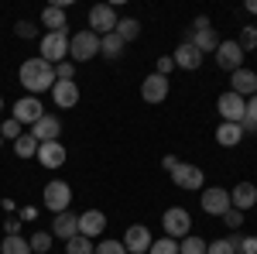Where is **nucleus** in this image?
<instances>
[{
	"instance_id": "cd10ccee",
	"label": "nucleus",
	"mask_w": 257,
	"mask_h": 254,
	"mask_svg": "<svg viewBox=\"0 0 257 254\" xmlns=\"http://www.w3.org/2000/svg\"><path fill=\"white\" fill-rule=\"evenodd\" d=\"M14 151H18V158H35L38 155V141L31 134H21L18 141H14Z\"/></svg>"
},
{
	"instance_id": "c9c22d12",
	"label": "nucleus",
	"mask_w": 257,
	"mask_h": 254,
	"mask_svg": "<svg viewBox=\"0 0 257 254\" xmlns=\"http://www.w3.org/2000/svg\"><path fill=\"white\" fill-rule=\"evenodd\" d=\"M24 134V131H21V124L14 117L11 120H4V127H0V137H11V141H18V137Z\"/></svg>"
},
{
	"instance_id": "423d86ee",
	"label": "nucleus",
	"mask_w": 257,
	"mask_h": 254,
	"mask_svg": "<svg viewBox=\"0 0 257 254\" xmlns=\"http://www.w3.org/2000/svg\"><path fill=\"white\" fill-rule=\"evenodd\" d=\"M216 110H219V117H223V124H240V120L247 117V100L237 97V93H223L216 100Z\"/></svg>"
},
{
	"instance_id": "49530a36",
	"label": "nucleus",
	"mask_w": 257,
	"mask_h": 254,
	"mask_svg": "<svg viewBox=\"0 0 257 254\" xmlns=\"http://www.w3.org/2000/svg\"><path fill=\"white\" fill-rule=\"evenodd\" d=\"M247 11H250V14H257V0H247Z\"/></svg>"
},
{
	"instance_id": "0eeeda50",
	"label": "nucleus",
	"mask_w": 257,
	"mask_h": 254,
	"mask_svg": "<svg viewBox=\"0 0 257 254\" xmlns=\"http://www.w3.org/2000/svg\"><path fill=\"white\" fill-rule=\"evenodd\" d=\"M117 21L120 18H117V11H113L110 4H96V7L89 11V31L103 38V35H110V31L117 28Z\"/></svg>"
},
{
	"instance_id": "a211bd4d",
	"label": "nucleus",
	"mask_w": 257,
	"mask_h": 254,
	"mask_svg": "<svg viewBox=\"0 0 257 254\" xmlns=\"http://www.w3.org/2000/svg\"><path fill=\"white\" fill-rule=\"evenodd\" d=\"M79 234V216L76 213H55V223H52V237H59V240H72V237Z\"/></svg>"
},
{
	"instance_id": "aec40b11",
	"label": "nucleus",
	"mask_w": 257,
	"mask_h": 254,
	"mask_svg": "<svg viewBox=\"0 0 257 254\" xmlns=\"http://www.w3.org/2000/svg\"><path fill=\"white\" fill-rule=\"evenodd\" d=\"M62 134V120L59 117H52V114H45V117L31 127V137L38 141V144H45V141H55V137Z\"/></svg>"
},
{
	"instance_id": "b1692460",
	"label": "nucleus",
	"mask_w": 257,
	"mask_h": 254,
	"mask_svg": "<svg viewBox=\"0 0 257 254\" xmlns=\"http://www.w3.org/2000/svg\"><path fill=\"white\" fill-rule=\"evenodd\" d=\"M240 137H243L240 124H219V127H216V141L223 144V148H233V144H240Z\"/></svg>"
},
{
	"instance_id": "72a5a7b5",
	"label": "nucleus",
	"mask_w": 257,
	"mask_h": 254,
	"mask_svg": "<svg viewBox=\"0 0 257 254\" xmlns=\"http://www.w3.org/2000/svg\"><path fill=\"white\" fill-rule=\"evenodd\" d=\"M93 254H127V247H123V240H103L93 247Z\"/></svg>"
},
{
	"instance_id": "393cba45",
	"label": "nucleus",
	"mask_w": 257,
	"mask_h": 254,
	"mask_svg": "<svg viewBox=\"0 0 257 254\" xmlns=\"http://www.w3.org/2000/svg\"><path fill=\"white\" fill-rule=\"evenodd\" d=\"M120 52H123V41H120L117 31H110V35L99 38V55H106V59H120Z\"/></svg>"
},
{
	"instance_id": "ddd939ff",
	"label": "nucleus",
	"mask_w": 257,
	"mask_h": 254,
	"mask_svg": "<svg viewBox=\"0 0 257 254\" xmlns=\"http://www.w3.org/2000/svg\"><path fill=\"white\" fill-rule=\"evenodd\" d=\"M230 93L250 100L257 93V72H250V69H237V72H230Z\"/></svg>"
},
{
	"instance_id": "4c0bfd02",
	"label": "nucleus",
	"mask_w": 257,
	"mask_h": 254,
	"mask_svg": "<svg viewBox=\"0 0 257 254\" xmlns=\"http://www.w3.org/2000/svg\"><path fill=\"white\" fill-rule=\"evenodd\" d=\"M219 220H223V223H226V227H230V230H237L240 223H243V213H240V210H233V206H230V210H226V213L219 216Z\"/></svg>"
},
{
	"instance_id": "c85d7f7f",
	"label": "nucleus",
	"mask_w": 257,
	"mask_h": 254,
	"mask_svg": "<svg viewBox=\"0 0 257 254\" xmlns=\"http://www.w3.org/2000/svg\"><path fill=\"white\" fill-rule=\"evenodd\" d=\"M93 240L89 237H82V234H76L72 240H65V254H93Z\"/></svg>"
},
{
	"instance_id": "9d476101",
	"label": "nucleus",
	"mask_w": 257,
	"mask_h": 254,
	"mask_svg": "<svg viewBox=\"0 0 257 254\" xmlns=\"http://www.w3.org/2000/svg\"><path fill=\"white\" fill-rule=\"evenodd\" d=\"M45 117V110H41V103H38V97H21L18 103H14V120H18L21 127L24 124H38V120Z\"/></svg>"
},
{
	"instance_id": "5701e85b",
	"label": "nucleus",
	"mask_w": 257,
	"mask_h": 254,
	"mask_svg": "<svg viewBox=\"0 0 257 254\" xmlns=\"http://www.w3.org/2000/svg\"><path fill=\"white\" fill-rule=\"evenodd\" d=\"M216 45H219V38H216V31H213V28H209V31H192V48H196L199 55L216 52Z\"/></svg>"
},
{
	"instance_id": "8fccbe9b",
	"label": "nucleus",
	"mask_w": 257,
	"mask_h": 254,
	"mask_svg": "<svg viewBox=\"0 0 257 254\" xmlns=\"http://www.w3.org/2000/svg\"><path fill=\"white\" fill-rule=\"evenodd\" d=\"M254 28H257V24H254Z\"/></svg>"
},
{
	"instance_id": "09e8293b",
	"label": "nucleus",
	"mask_w": 257,
	"mask_h": 254,
	"mask_svg": "<svg viewBox=\"0 0 257 254\" xmlns=\"http://www.w3.org/2000/svg\"><path fill=\"white\" fill-rule=\"evenodd\" d=\"M0 144H4V137H0Z\"/></svg>"
},
{
	"instance_id": "de8ad7c7",
	"label": "nucleus",
	"mask_w": 257,
	"mask_h": 254,
	"mask_svg": "<svg viewBox=\"0 0 257 254\" xmlns=\"http://www.w3.org/2000/svg\"><path fill=\"white\" fill-rule=\"evenodd\" d=\"M0 110H4V97H0Z\"/></svg>"
},
{
	"instance_id": "4be33fe9",
	"label": "nucleus",
	"mask_w": 257,
	"mask_h": 254,
	"mask_svg": "<svg viewBox=\"0 0 257 254\" xmlns=\"http://www.w3.org/2000/svg\"><path fill=\"white\" fill-rule=\"evenodd\" d=\"M41 24L48 28V35H55V31H65V11H62L59 4L45 7V11H41Z\"/></svg>"
},
{
	"instance_id": "c03bdc74",
	"label": "nucleus",
	"mask_w": 257,
	"mask_h": 254,
	"mask_svg": "<svg viewBox=\"0 0 257 254\" xmlns=\"http://www.w3.org/2000/svg\"><path fill=\"white\" fill-rule=\"evenodd\" d=\"M192 31H209V18H206V14H199V18L192 21Z\"/></svg>"
},
{
	"instance_id": "7c9ffc66",
	"label": "nucleus",
	"mask_w": 257,
	"mask_h": 254,
	"mask_svg": "<svg viewBox=\"0 0 257 254\" xmlns=\"http://www.w3.org/2000/svg\"><path fill=\"white\" fill-rule=\"evenodd\" d=\"M31 254H48V247H52V234L48 230H38V234H31Z\"/></svg>"
},
{
	"instance_id": "bb28decb",
	"label": "nucleus",
	"mask_w": 257,
	"mask_h": 254,
	"mask_svg": "<svg viewBox=\"0 0 257 254\" xmlns=\"http://www.w3.org/2000/svg\"><path fill=\"white\" fill-rule=\"evenodd\" d=\"M0 254H31V244L24 240V237H4L0 240Z\"/></svg>"
},
{
	"instance_id": "f8f14e48",
	"label": "nucleus",
	"mask_w": 257,
	"mask_h": 254,
	"mask_svg": "<svg viewBox=\"0 0 257 254\" xmlns=\"http://www.w3.org/2000/svg\"><path fill=\"white\" fill-rule=\"evenodd\" d=\"M123 247H127V254H148V247H151V230L141 227V223L127 227V234H123Z\"/></svg>"
},
{
	"instance_id": "f03ea898",
	"label": "nucleus",
	"mask_w": 257,
	"mask_h": 254,
	"mask_svg": "<svg viewBox=\"0 0 257 254\" xmlns=\"http://www.w3.org/2000/svg\"><path fill=\"white\" fill-rule=\"evenodd\" d=\"M93 55H99V35L93 31H76L69 38V59L72 62H89Z\"/></svg>"
},
{
	"instance_id": "79ce46f5",
	"label": "nucleus",
	"mask_w": 257,
	"mask_h": 254,
	"mask_svg": "<svg viewBox=\"0 0 257 254\" xmlns=\"http://www.w3.org/2000/svg\"><path fill=\"white\" fill-rule=\"evenodd\" d=\"M4 230H7V237H18L21 234V216L18 220H4Z\"/></svg>"
},
{
	"instance_id": "20e7f679",
	"label": "nucleus",
	"mask_w": 257,
	"mask_h": 254,
	"mask_svg": "<svg viewBox=\"0 0 257 254\" xmlns=\"http://www.w3.org/2000/svg\"><path fill=\"white\" fill-rule=\"evenodd\" d=\"M41 59L48 62V65H59V62L69 59V35H65V31L45 35V38H41Z\"/></svg>"
},
{
	"instance_id": "dca6fc26",
	"label": "nucleus",
	"mask_w": 257,
	"mask_h": 254,
	"mask_svg": "<svg viewBox=\"0 0 257 254\" xmlns=\"http://www.w3.org/2000/svg\"><path fill=\"white\" fill-rule=\"evenodd\" d=\"M141 97L148 100V103H161V100L168 97V79L158 76V72H151V76L141 82Z\"/></svg>"
},
{
	"instance_id": "a878e982",
	"label": "nucleus",
	"mask_w": 257,
	"mask_h": 254,
	"mask_svg": "<svg viewBox=\"0 0 257 254\" xmlns=\"http://www.w3.org/2000/svg\"><path fill=\"white\" fill-rule=\"evenodd\" d=\"M113 31H117V35H120V41L127 45V41H134V38H138V35H141V24H138V21H134V18H120V21H117V28H113Z\"/></svg>"
},
{
	"instance_id": "f257e3e1",
	"label": "nucleus",
	"mask_w": 257,
	"mask_h": 254,
	"mask_svg": "<svg viewBox=\"0 0 257 254\" xmlns=\"http://www.w3.org/2000/svg\"><path fill=\"white\" fill-rule=\"evenodd\" d=\"M18 79H21V86H24L31 97H38V93H45V90L55 86V65H48L41 55L38 59H28L24 65H21Z\"/></svg>"
},
{
	"instance_id": "e433bc0d",
	"label": "nucleus",
	"mask_w": 257,
	"mask_h": 254,
	"mask_svg": "<svg viewBox=\"0 0 257 254\" xmlns=\"http://www.w3.org/2000/svg\"><path fill=\"white\" fill-rule=\"evenodd\" d=\"M72 76H76V62L72 59H65V62L55 65V82H59V79H72Z\"/></svg>"
},
{
	"instance_id": "473e14b6",
	"label": "nucleus",
	"mask_w": 257,
	"mask_h": 254,
	"mask_svg": "<svg viewBox=\"0 0 257 254\" xmlns=\"http://www.w3.org/2000/svg\"><path fill=\"white\" fill-rule=\"evenodd\" d=\"M237 45H240V48H243V52H250V48H254V45H257V28H254V24H247V28L240 31Z\"/></svg>"
},
{
	"instance_id": "39448f33",
	"label": "nucleus",
	"mask_w": 257,
	"mask_h": 254,
	"mask_svg": "<svg viewBox=\"0 0 257 254\" xmlns=\"http://www.w3.org/2000/svg\"><path fill=\"white\" fill-rule=\"evenodd\" d=\"M41 203H45V210H52V213H65L69 210V203H72V189L65 186V182H48L45 186V193H41Z\"/></svg>"
},
{
	"instance_id": "58836bf2",
	"label": "nucleus",
	"mask_w": 257,
	"mask_h": 254,
	"mask_svg": "<svg viewBox=\"0 0 257 254\" xmlns=\"http://www.w3.org/2000/svg\"><path fill=\"white\" fill-rule=\"evenodd\" d=\"M14 35H18V38H35V28H31V21H18V24H14Z\"/></svg>"
},
{
	"instance_id": "2f4dec72",
	"label": "nucleus",
	"mask_w": 257,
	"mask_h": 254,
	"mask_svg": "<svg viewBox=\"0 0 257 254\" xmlns=\"http://www.w3.org/2000/svg\"><path fill=\"white\" fill-rule=\"evenodd\" d=\"M148 254H178V240H172V237H161V240H151V247H148Z\"/></svg>"
},
{
	"instance_id": "f704fd0d",
	"label": "nucleus",
	"mask_w": 257,
	"mask_h": 254,
	"mask_svg": "<svg viewBox=\"0 0 257 254\" xmlns=\"http://www.w3.org/2000/svg\"><path fill=\"white\" fill-rule=\"evenodd\" d=\"M206 254H237V247L223 237V240H213V244H206Z\"/></svg>"
},
{
	"instance_id": "6e6552de",
	"label": "nucleus",
	"mask_w": 257,
	"mask_h": 254,
	"mask_svg": "<svg viewBox=\"0 0 257 254\" xmlns=\"http://www.w3.org/2000/svg\"><path fill=\"white\" fill-rule=\"evenodd\" d=\"M213 55H216V65L223 69V72H237V69H243V48H240L237 41H219Z\"/></svg>"
},
{
	"instance_id": "7ed1b4c3",
	"label": "nucleus",
	"mask_w": 257,
	"mask_h": 254,
	"mask_svg": "<svg viewBox=\"0 0 257 254\" xmlns=\"http://www.w3.org/2000/svg\"><path fill=\"white\" fill-rule=\"evenodd\" d=\"M161 227H165V237H172V240L189 237L192 234V216H189V210H182V206H172V210H165V216H161Z\"/></svg>"
},
{
	"instance_id": "a19ab883",
	"label": "nucleus",
	"mask_w": 257,
	"mask_h": 254,
	"mask_svg": "<svg viewBox=\"0 0 257 254\" xmlns=\"http://www.w3.org/2000/svg\"><path fill=\"white\" fill-rule=\"evenodd\" d=\"M237 251H240V254H257V237H243Z\"/></svg>"
},
{
	"instance_id": "412c9836",
	"label": "nucleus",
	"mask_w": 257,
	"mask_h": 254,
	"mask_svg": "<svg viewBox=\"0 0 257 254\" xmlns=\"http://www.w3.org/2000/svg\"><path fill=\"white\" fill-rule=\"evenodd\" d=\"M172 62H175V69H185V72H196L199 65H202V55H199L192 45H178L175 55H172Z\"/></svg>"
},
{
	"instance_id": "1a4fd4ad",
	"label": "nucleus",
	"mask_w": 257,
	"mask_h": 254,
	"mask_svg": "<svg viewBox=\"0 0 257 254\" xmlns=\"http://www.w3.org/2000/svg\"><path fill=\"white\" fill-rule=\"evenodd\" d=\"M172 182H175L178 189H185V193H196V189H202V182H206V176H202V168H199V165H189V161H178V168L172 172Z\"/></svg>"
},
{
	"instance_id": "4468645a",
	"label": "nucleus",
	"mask_w": 257,
	"mask_h": 254,
	"mask_svg": "<svg viewBox=\"0 0 257 254\" xmlns=\"http://www.w3.org/2000/svg\"><path fill=\"white\" fill-rule=\"evenodd\" d=\"M52 100H55V107L69 110V107L79 103V86H76L72 79H59V82L52 86Z\"/></svg>"
},
{
	"instance_id": "37998d69",
	"label": "nucleus",
	"mask_w": 257,
	"mask_h": 254,
	"mask_svg": "<svg viewBox=\"0 0 257 254\" xmlns=\"http://www.w3.org/2000/svg\"><path fill=\"white\" fill-rule=\"evenodd\" d=\"M161 165H165V172L172 176V172L178 168V158H175V155H165V158H161Z\"/></svg>"
},
{
	"instance_id": "6ab92c4d",
	"label": "nucleus",
	"mask_w": 257,
	"mask_h": 254,
	"mask_svg": "<svg viewBox=\"0 0 257 254\" xmlns=\"http://www.w3.org/2000/svg\"><path fill=\"white\" fill-rule=\"evenodd\" d=\"M103 230H106V216H103V210H86V213L79 216V234L82 237L93 240V237H99Z\"/></svg>"
},
{
	"instance_id": "2eb2a0df",
	"label": "nucleus",
	"mask_w": 257,
	"mask_h": 254,
	"mask_svg": "<svg viewBox=\"0 0 257 254\" xmlns=\"http://www.w3.org/2000/svg\"><path fill=\"white\" fill-rule=\"evenodd\" d=\"M254 203H257V186H254V182H240V186L230 189V206H233V210L247 213Z\"/></svg>"
},
{
	"instance_id": "ea45409f",
	"label": "nucleus",
	"mask_w": 257,
	"mask_h": 254,
	"mask_svg": "<svg viewBox=\"0 0 257 254\" xmlns=\"http://www.w3.org/2000/svg\"><path fill=\"white\" fill-rule=\"evenodd\" d=\"M172 69H175V62H172V55H161V59H158V69H155V72L168 79V72H172Z\"/></svg>"
},
{
	"instance_id": "c756f323",
	"label": "nucleus",
	"mask_w": 257,
	"mask_h": 254,
	"mask_svg": "<svg viewBox=\"0 0 257 254\" xmlns=\"http://www.w3.org/2000/svg\"><path fill=\"white\" fill-rule=\"evenodd\" d=\"M178 254H206V240L196 234L182 237V244H178Z\"/></svg>"
},
{
	"instance_id": "f3484780",
	"label": "nucleus",
	"mask_w": 257,
	"mask_h": 254,
	"mask_svg": "<svg viewBox=\"0 0 257 254\" xmlns=\"http://www.w3.org/2000/svg\"><path fill=\"white\" fill-rule=\"evenodd\" d=\"M35 158L45 168H62L65 165V148H62L59 141H45V144H38V155Z\"/></svg>"
},
{
	"instance_id": "9b49d317",
	"label": "nucleus",
	"mask_w": 257,
	"mask_h": 254,
	"mask_svg": "<svg viewBox=\"0 0 257 254\" xmlns=\"http://www.w3.org/2000/svg\"><path fill=\"white\" fill-rule=\"evenodd\" d=\"M202 210H206L209 216H223L226 210H230V189H219V186L202 189Z\"/></svg>"
},
{
	"instance_id": "a18cd8bd",
	"label": "nucleus",
	"mask_w": 257,
	"mask_h": 254,
	"mask_svg": "<svg viewBox=\"0 0 257 254\" xmlns=\"http://www.w3.org/2000/svg\"><path fill=\"white\" fill-rule=\"evenodd\" d=\"M247 117H250V120L257 124V93H254L250 100H247Z\"/></svg>"
}]
</instances>
